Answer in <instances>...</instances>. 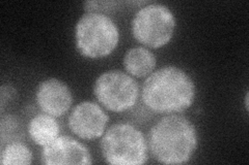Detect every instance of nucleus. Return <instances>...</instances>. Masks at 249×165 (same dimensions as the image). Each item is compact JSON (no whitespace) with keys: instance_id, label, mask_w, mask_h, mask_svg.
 Masks as SVG:
<instances>
[{"instance_id":"nucleus-1","label":"nucleus","mask_w":249,"mask_h":165,"mask_svg":"<svg viewBox=\"0 0 249 165\" xmlns=\"http://www.w3.org/2000/svg\"><path fill=\"white\" fill-rule=\"evenodd\" d=\"M142 97L145 106L155 113H181L193 105L196 85L183 69L165 66L146 78Z\"/></svg>"},{"instance_id":"nucleus-2","label":"nucleus","mask_w":249,"mask_h":165,"mask_svg":"<svg viewBox=\"0 0 249 165\" xmlns=\"http://www.w3.org/2000/svg\"><path fill=\"white\" fill-rule=\"evenodd\" d=\"M197 147L194 125L183 116L163 117L149 133V148L155 160L163 164L188 162Z\"/></svg>"},{"instance_id":"nucleus-3","label":"nucleus","mask_w":249,"mask_h":165,"mask_svg":"<svg viewBox=\"0 0 249 165\" xmlns=\"http://www.w3.org/2000/svg\"><path fill=\"white\" fill-rule=\"evenodd\" d=\"M75 41L76 48L82 56L100 59L109 56L118 46L120 31L108 15L89 12L77 22Z\"/></svg>"},{"instance_id":"nucleus-4","label":"nucleus","mask_w":249,"mask_h":165,"mask_svg":"<svg viewBox=\"0 0 249 165\" xmlns=\"http://www.w3.org/2000/svg\"><path fill=\"white\" fill-rule=\"evenodd\" d=\"M101 149L107 163L142 165L147 161V146L143 133L133 125L114 124L103 136Z\"/></svg>"},{"instance_id":"nucleus-5","label":"nucleus","mask_w":249,"mask_h":165,"mask_svg":"<svg viewBox=\"0 0 249 165\" xmlns=\"http://www.w3.org/2000/svg\"><path fill=\"white\" fill-rule=\"evenodd\" d=\"M176 25L175 15L167 6L153 3L136 13L132 20V34L140 44L159 49L173 38Z\"/></svg>"},{"instance_id":"nucleus-6","label":"nucleus","mask_w":249,"mask_h":165,"mask_svg":"<svg viewBox=\"0 0 249 165\" xmlns=\"http://www.w3.org/2000/svg\"><path fill=\"white\" fill-rule=\"evenodd\" d=\"M93 93L108 111L122 113L136 105L139 88L137 82L126 73L108 70L97 78Z\"/></svg>"},{"instance_id":"nucleus-7","label":"nucleus","mask_w":249,"mask_h":165,"mask_svg":"<svg viewBox=\"0 0 249 165\" xmlns=\"http://www.w3.org/2000/svg\"><path fill=\"white\" fill-rule=\"evenodd\" d=\"M108 121V116L97 104L83 101L73 108L68 123L78 137L90 140L104 135Z\"/></svg>"},{"instance_id":"nucleus-8","label":"nucleus","mask_w":249,"mask_h":165,"mask_svg":"<svg viewBox=\"0 0 249 165\" xmlns=\"http://www.w3.org/2000/svg\"><path fill=\"white\" fill-rule=\"evenodd\" d=\"M42 161L46 165H88L91 163L90 154L87 147L68 135L58 136L44 147Z\"/></svg>"},{"instance_id":"nucleus-9","label":"nucleus","mask_w":249,"mask_h":165,"mask_svg":"<svg viewBox=\"0 0 249 165\" xmlns=\"http://www.w3.org/2000/svg\"><path fill=\"white\" fill-rule=\"evenodd\" d=\"M37 105L45 114L62 117L72 105V93L68 86L57 78H48L36 89Z\"/></svg>"},{"instance_id":"nucleus-10","label":"nucleus","mask_w":249,"mask_h":165,"mask_svg":"<svg viewBox=\"0 0 249 165\" xmlns=\"http://www.w3.org/2000/svg\"><path fill=\"white\" fill-rule=\"evenodd\" d=\"M59 125L53 116L38 114L30 120L28 133L37 146L46 147L59 136Z\"/></svg>"},{"instance_id":"nucleus-11","label":"nucleus","mask_w":249,"mask_h":165,"mask_svg":"<svg viewBox=\"0 0 249 165\" xmlns=\"http://www.w3.org/2000/svg\"><path fill=\"white\" fill-rule=\"evenodd\" d=\"M155 55L145 48L137 46L130 49L124 57V65L127 72L136 77L149 75L156 66Z\"/></svg>"},{"instance_id":"nucleus-12","label":"nucleus","mask_w":249,"mask_h":165,"mask_svg":"<svg viewBox=\"0 0 249 165\" xmlns=\"http://www.w3.org/2000/svg\"><path fill=\"white\" fill-rule=\"evenodd\" d=\"M33 162V154L22 143L13 141L2 149L1 163L3 165H29Z\"/></svg>"},{"instance_id":"nucleus-13","label":"nucleus","mask_w":249,"mask_h":165,"mask_svg":"<svg viewBox=\"0 0 249 165\" xmlns=\"http://www.w3.org/2000/svg\"><path fill=\"white\" fill-rule=\"evenodd\" d=\"M245 105H246V109L248 111V94H246V97H245Z\"/></svg>"}]
</instances>
